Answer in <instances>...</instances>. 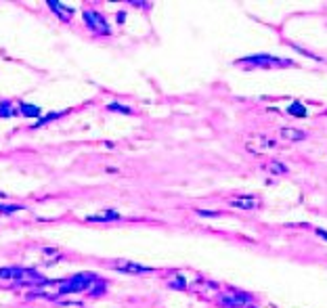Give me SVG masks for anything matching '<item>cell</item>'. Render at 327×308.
Segmentation results:
<instances>
[{
	"label": "cell",
	"mask_w": 327,
	"mask_h": 308,
	"mask_svg": "<svg viewBox=\"0 0 327 308\" xmlns=\"http://www.w3.org/2000/svg\"><path fill=\"white\" fill-rule=\"evenodd\" d=\"M246 149L256 153V156H264L268 149H275V141L264 136V134H252L248 138V143H246Z\"/></svg>",
	"instance_id": "1"
},
{
	"label": "cell",
	"mask_w": 327,
	"mask_h": 308,
	"mask_svg": "<svg viewBox=\"0 0 327 308\" xmlns=\"http://www.w3.org/2000/svg\"><path fill=\"white\" fill-rule=\"evenodd\" d=\"M252 298L248 296V293L244 291H224L218 296V302L224 306V308H241V306H246Z\"/></svg>",
	"instance_id": "2"
},
{
	"label": "cell",
	"mask_w": 327,
	"mask_h": 308,
	"mask_svg": "<svg viewBox=\"0 0 327 308\" xmlns=\"http://www.w3.org/2000/svg\"><path fill=\"white\" fill-rule=\"evenodd\" d=\"M84 21L88 23V27L97 34H109V25L105 21V17L97 11H84Z\"/></svg>",
	"instance_id": "3"
},
{
	"label": "cell",
	"mask_w": 327,
	"mask_h": 308,
	"mask_svg": "<svg viewBox=\"0 0 327 308\" xmlns=\"http://www.w3.org/2000/svg\"><path fill=\"white\" fill-rule=\"evenodd\" d=\"M0 279H19L23 283V281H38V275L25 269H0Z\"/></svg>",
	"instance_id": "4"
},
{
	"label": "cell",
	"mask_w": 327,
	"mask_h": 308,
	"mask_svg": "<svg viewBox=\"0 0 327 308\" xmlns=\"http://www.w3.org/2000/svg\"><path fill=\"white\" fill-rule=\"evenodd\" d=\"M233 208L237 210H246V212H252V210H258L260 208V199L258 197H252V195H241V197H233L229 201Z\"/></svg>",
	"instance_id": "5"
},
{
	"label": "cell",
	"mask_w": 327,
	"mask_h": 308,
	"mask_svg": "<svg viewBox=\"0 0 327 308\" xmlns=\"http://www.w3.org/2000/svg\"><path fill=\"white\" fill-rule=\"evenodd\" d=\"M248 61L252 65H260V67H266V65H271V67H281V65H290L288 61H283L279 57H268V55H256V57H248Z\"/></svg>",
	"instance_id": "6"
},
{
	"label": "cell",
	"mask_w": 327,
	"mask_h": 308,
	"mask_svg": "<svg viewBox=\"0 0 327 308\" xmlns=\"http://www.w3.org/2000/svg\"><path fill=\"white\" fill-rule=\"evenodd\" d=\"M113 269L116 271H122V273H132V275H141V273H149L151 269L143 267V264H136V262H130V260H120L113 264Z\"/></svg>",
	"instance_id": "7"
},
{
	"label": "cell",
	"mask_w": 327,
	"mask_h": 308,
	"mask_svg": "<svg viewBox=\"0 0 327 308\" xmlns=\"http://www.w3.org/2000/svg\"><path fill=\"white\" fill-rule=\"evenodd\" d=\"M281 136L286 138V141H290V143H298V141H304L306 132L296 130V128H281Z\"/></svg>",
	"instance_id": "8"
},
{
	"label": "cell",
	"mask_w": 327,
	"mask_h": 308,
	"mask_svg": "<svg viewBox=\"0 0 327 308\" xmlns=\"http://www.w3.org/2000/svg\"><path fill=\"white\" fill-rule=\"evenodd\" d=\"M51 7H53V11L55 13H59V15H61V19H69V17H72L74 15V11L76 9H69V7H65V5H61V3H55V0H51V3H49Z\"/></svg>",
	"instance_id": "9"
},
{
	"label": "cell",
	"mask_w": 327,
	"mask_h": 308,
	"mask_svg": "<svg viewBox=\"0 0 327 308\" xmlns=\"http://www.w3.org/2000/svg\"><path fill=\"white\" fill-rule=\"evenodd\" d=\"M88 222H105V220H120V214L109 210V212H103V214H97V216H88L86 218Z\"/></svg>",
	"instance_id": "10"
},
{
	"label": "cell",
	"mask_w": 327,
	"mask_h": 308,
	"mask_svg": "<svg viewBox=\"0 0 327 308\" xmlns=\"http://www.w3.org/2000/svg\"><path fill=\"white\" fill-rule=\"evenodd\" d=\"M21 114L27 116V118H40L42 109L36 107V105H27V103H21Z\"/></svg>",
	"instance_id": "11"
},
{
	"label": "cell",
	"mask_w": 327,
	"mask_h": 308,
	"mask_svg": "<svg viewBox=\"0 0 327 308\" xmlns=\"http://www.w3.org/2000/svg\"><path fill=\"white\" fill-rule=\"evenodd\" d=\"M288 114H290V116H296V118H304V116H306V107H304L302 103H298V101H296V103H292V105H290Z\"/></svg>",
	"instance_id": "12"
},
{
	"label": "cell",
	"mask_w": 327,
	"mask_h": 308,
	"mask_svg": "<svg viewBox=\"0 0 327 308\" xmlns=\"http://www.w3.org/2000/svg\"><path fill=\"white\" fill-rule=\"evenodd\" d=\"M268 172H273V174H286L288 168L283 166V164H279L277 160H271V162H268Z\"/></svg>",
	"instance_id": "13"
},
{
	"label": "cell",
	"mask_w": 327,
	"mask_h": 308,
	"mask_svg": "<svg viewBox=\"0 0 327 308\" xmlns=\"http://www.w3.org/2000/svg\"><path fill=\"white\" fill-rule=\"evenodd\" d=\"M170 285H172V287H178V289H184V287H187V283H184V279H182L180 275H174V279L170 281Z\"/></svg>",
	"instance_id": "14"
},
{
	"label": "cell",
	"mask_w": 327,
	"mask_h": 308,
	"mask_svg": "<svg viewBox=\"0 0 327 308\" xmlns=\"http://www.w3.org/2000/svg\"><path fill=\"white\" fill-rule=\"evenodd\" d=\"M19 210H23V208H21V206H0V212H5V214L19 212Z\"/></svg>",
	"instance_id": "15"
},
{
	"label": "cell",
	"mask_w": 327,
	"mask_h": 308,
	"mask_svg": "<svg viewBox=\"0 0 327 308\" xmlns=\"http://www.w3.org/2000/svg\"><path fill=\"white\" fill-rule=\"evenodd\" d=\"M111 111H122V114H130V109L128 107H122V105H109Z\"/></svg>",
	"instance_id": "16"
},
{
	"label": "cell",
	"mask_w": 327,
	"mask_h": 308,
	"mask_svg": "<svg viewBox=\"0 0 327 308\" xmlns=\"http://www.w3.org/2000/svg\"><path fill=\"white\" fill-rule=\"evenodd\" d=\"M61 308H84L80 302H69V304H61Z\"/></svg>",
	"instance_id": "17"
},
{
	"label": "cell",
	"mask_w": 327,
	"mask_h": 308,
	"mask_svg": "<svg viewBox=\"0 0 327 308\" xmlns=\"http://www.w3.org/2000/svg\"><path fill=\"white\" fill-rule=\"evenodd\" d=\"M317 235H319V237H323V239L327 241V233H325V231H319V229H317Z\"/></svg>",
	"instance_id": "18"
},
{
	"label": "cell",
	"mask_w": 327,
	"mask_h": 308,
	"mask_svg": "<svg viewBox=\"0 0 327 308\" xmlns=\"http://www.w3.org/2000/svg\"><path fill=\"white\" fill-rule=\"evenodd\" d=\"M246 308H256V306H246Z\"/></svg>",
	"instance_id": "19"
}]
</instances>
